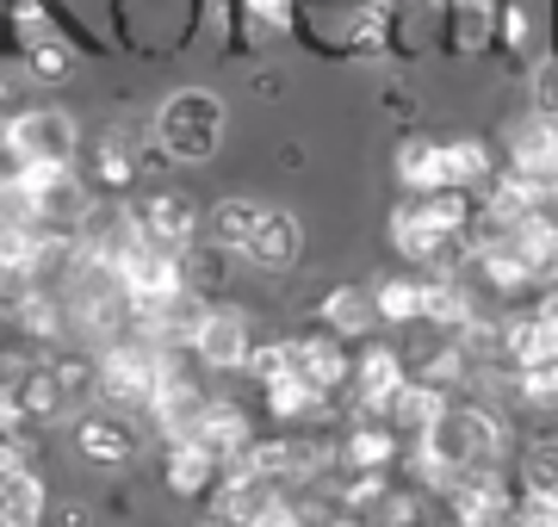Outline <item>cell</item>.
Instances as JSON below:
<instances>
[{
	"mask_svg": "<svg viewBox=\"0 0 558 527\" xmlns=\"http://www.w3.org/2000/svg\"><path fill=\"white\" fill-rule=\"evenodd\" d=\"M410 385V360H403L398 347H385V342H373L366 354L354 360V404L366 409V416H379L385 422V409L398 404V391Z\"/></svg>",
	"mask_w": 558,
	"mask_h": 527,
	"instance_id": "8",
	"label": "cell"
},
{
	"mask_svg": "<svg viewBox=\"0 0 558 527\" xmlns=\"http://www.w3.org/2000/svg\"><path fill=\"white\" fill-rule=\"evenodd\" d=\"M242 372H248V379H255L260 391L279 385V379H292V342H267V347H255Z\"/></svg>",
	"mask_w": 558,
	"mask_h": 527,
	"instance_id": "25",
	"label": "cell"
},
{
	"mask_svg": "<svg viewBox=\"0 0 558 527\" xmlns=\"http://www.w3.org/2000/svg\"><path fill=\"white\" fill-rule=\"evenodd\" d=\"M75 453L94 466H124L137 453V428L124 422V409H87L75 422Z\"/></svg>",
	"mask_w": 558,
	"mask_h": 527,
	"instance_id": "11",
	"label": "cell"
},
{
	"mask_svg": "<svg viewBox=\"0 0 558 527\" xmlns=\"http://www.w3.org/2000/svg\"><path fill=\"white\" fill-rule=\"evenodd\" d=\"M379 323H422V280H385L373 285Z\"/></svg>",
	"mask_w": 558,
	"mask_h": 527,
	"instance_id": "22",
	"label": "cell"
},
{
	"mask_svg": "<svg viewBox=\"0 0 558 527\" xmlns=\"http://www.w3.org/2000/svg\"><path fill=\"white\" fill-rule=\"evenodd\" d=\"M50 515H57V527H94V515H87L81 503H57Z\"/></svg>",
	"mask_w": 558,
	"mask_h": 527,
	"instance_id": "29",
	"label": "cell"
},
{
	"mask_svg": "<svg viewBox=\"0 0 558 527\" xmlns=\"http://www.w3.org/2000/svg\"><path fill=\"white\" fill-rule=\"evenodd\" d=\"M94 181H100L106 193H124V186L137 181V156H131V143H124L119 131H106L100 149H94Z\"/></svg>",
	"mask_w": 558,
	"mask_h": 527,
	"instance_id": "21",
	"label": "cell"
},
{
	"mask_svg": "<svg viewBox=\"0 0 558 527\" xmlns=\"http://www.w3.org/2000/svg\"><path fill=\"white\" fill-rule=\"evenodd\" d=\"M205 404H211V397H205V391L193 385L186 372H174V379L161 385V397L149 404V416H156V428H161V441H186V434L199 428Z\"/></svg>",
	"mask_w": 558,
	"mask_h": 527,
	"instance_id": "15",
	"label": "cell"
},
{
	"mask_svg": "<svg viewBox=\"0 0 558 527\" xmlns=\"http://www.w3.org/2000/svg\"><path fill=\"white\" fill-rule=\"evenodd\" d=\"M447 508H453V527H515V497L502 471H465L447 490Z\"/></svg>",
	"mask_w": 558,
	"mask_h": 527,
	"instance_id": "5",
	"label": "cell"
},
{
	"mask_svg": "<svg viewBox=\"0 0 558 527\" xmlns=\"http://www.w3.org/2000/svg\"><path fill=\"white\" fill-rule=\"evenodd\" d=\"M336 453H341V471H391L403 459V434L391 422H379V416H373V422L348 428Z\"/></svg>",
	"mask_w": 558,
	"mask_h": 527,
	"instance_id": "12",
	"label": "cell"
},
{
	"mask_svg": "<svg viewBox=\"0 0 558 527\" xmlns=\"http://www.w3.org/2000/svg\"><path fill=\"white\" fill-rule=\"evenodd\" d=\"M509 248H515V261L527 267V280L553 292V285H558V218H553V211L521 218L515 236H509Z\"/></svg>",
	"mask_w": 558,
	"mask_h": 527,
	"instance_id": "13",
	"label": "cell"
},
{
	"mask_svg": "<svg viewBox=\"0 0 558 527\" xmlns=\"http://www.w3.org/2000/svg\"><path fill=\"white\" fill-rule=\"evenodd\" d=\"M180 366H174V354L168 347H156V342H143V335H124V342H112L100 354V397L112 409H149L161 397V385L174 379Z\"/></svg>",
	"mask_w": 558,
	"mask_h": 527,
	"instance_id": "1",
	"label": "cell"
},
{
	"mask_svg": "<svg viewBox=\"0 0 558 527\" xmlns=\"http://www.w3.org/2000/svg\"><path fill=\"white\" fill-rule=\"evenodd\" d=\"M497 25H502L497 0H453V7H447V38H453V50H465V57H478L484 44L497 38Z\"/></svg>",
	"mask_w": 558,
	"mask_h": 527,
	"instance_id": "20",
	"label": "cell"
},
{
	"mask_svg": "<svg viewBox=\"0 0 558 527\" xmlns=\"http://www.w3.org/2000/svg\"><path fill=\"white\" fill-rule=\"evenodd\" d=\"M218 453L205 441H168V490L174 497H211V485H218Z\"/></svg>",
	"mask_w": 558,
	"mask_h": 527,
	"instance_id": "16",
	"label": "cell"
},
{
	"mask_svg": "<svg viewBox=\"0 0 558 527\" xmlns=\"http://www.w3.org/2000/svg\"><path fill=\"white\" fill-rule=\"evenodd\" d=\"M199 527H242V522H230V515H218V508H205Z\"/></svg>",
	"mask_w": 558,
	"mask_h": 527,
	"instance_id": "30",
	"label": "cell"
},
{
	"mask_svg": "<svg viewBox=\"0 0 558 527\" xmlns=\"http://www.w3.org/2000/svg\"><path fill=\"white\" fill-rule=\"evenodd\" d=\"M299 255H304L299 218H292L286 205H260V223H255V236L242 243V261L255 267V273H292Z\"/></svg>",
	"mask_w": 558,
	"mask_h": 527,
	"instance_id": "6",
	"label": "cell"
},
{
	"mask_svg": "<svg viewBox=\"0 0 558 527\" xmlns=\"http://www.w3.org/2000/svg\"><path fill=\"white\" fill-rule=\"evenodd\" d=\"M156 143L174 162H211L223 149V100L205 87H180L156 106Z\"/></svg>",
	"mask_w": 558,
	"mask_h": 527,
	"instance_id": "2",
	"label": "cell"
},
{
	"mask_svg": "<svg viewBox=\"0 0 558 527\" xmlns=\"http://www.w3.org/2000/svg\"><path fill=\"white\" fill-rule=\"evenodd\" d=\"M248 354H255V335H248V317L242 310H205L199 335H193V360L205 366V372H242L248 366Z\"/></svg>",
	"mask_w": 558,
	"mask_h": 527,
	"instance_id": "7",
	"label": "cell"
},
{
	"mask_svg": "<svg viewBox=\"0 0 558 527\" xmlns=\"http://www.w3.org/2000/svg\"><path fill=\"white\" fill-rule=\"evenodd\" d=\"M255 223H260L255 199H218L211 211H205V236L199 243H211L218 255H242V243L255 236Z\"/></svg>",
	"mask_w": 558,
	"mask_h": 527,
	"instance_id": "18",
	"label": "cell"
},
{
	"mask_svg": "<svg viewBox=\"0 0 558 527\" xmlns=\"http://www.w3.org/2000/svg\"><path fill=\"white\" fill-rule=\"evenodd\" d=\"M193 441H205L211 453H218V466H230V459H242V453L255 446V422H248V409H242V404L211 397L205 416H199V428H193Z\"/></svg>",
	"mask_w": 558,
	"mask_h": 527,
	"instance_id": "14",
	"label": "cell"
},
{
	"mask_svg": "<svg viewBox=\"0 0 558 527\" xmlns=\"http://www.w3.org/2000/svg\"><path fill=\"white\" fill-rule=\"evenodd\" d=\"M534 112L546 124H558V57L534 69Z\"/></svg>",
	"mask_w": 558,
	"mask_h": 527,
	"instance_id": "28",
	"label": "cell"
},
{
	"mask_svg": "<svg viewBox=\"0 0 558 527\" xmlns=\"http://www.w3.org/2000/svg\"><path fill=\"white\" fill-rule=\"evenodd\" d=\"M119 292H124V310L131 323H156L186 298V273H180V255H161V248L143 243L131 261L119 267Z\"/></svg>",
	"mask_w": 558,
	"mask_h": 527,
	"instance_id": "3",
	"label": "cell"
},
{
	"mask_svg": "<svg viewBox=\"0 0 558 527\" xmlns=\"http://www.w3.org/2000/svg\"><path fill=\"white\" fill-rule=\"evenodd\" d=\"M515 391H521V404L558 409V360L534 366V372H515Z\"/></svg>",
	"mask_w": 558,
	"mask_h": 527,
	"instance_id": "26",
	"label": "cell"
},
{
	"mask_svg": "<svg viewBox=\"0 0 558 527\" xmlns=\"http://www.w3.org/2000/svg\"><path fill=\"white\" fill-rule=\"evenodd\" d=\"M25 69H32L38 82H69V75H75V50L62 38H38V44H25Z\"/></svg>",
	"mask_w": 558,
	"mask_h": 527,
	"instance_id": "24",
	"label": "cell"
},
{
	"mask_svg": "<svg viewBox=\"0 0 558 527\" xmlns=\"http://www.w3.org/2000/svg\"><path fill=\"white\" fill-rule=\"evenodd\" d=\"M242 13L255 32H292L299 25V0H242Z\"/></svg>",
	"mask_w": 558,
	"mask_h": 527,
	"instance_id": "27",
	"label": "cell"
},
{
	"mask_svg": "<svg viewBox=\"0 0 558 527\" xmlns=\"http://www.w3.org/2000/svg\"><path fill=\"white\" fill-rule=\"evenodd\" d=\"M317 323H323V335H336V342H366V335L379 329V305H373V292L360 280H341V285L323 292Z\"/></svg>",
	"mask_w": 558,
	"mask_h": 527,
	"instance_id": "9",
	"label": "cell"
},
{
	"mask_svg": "<svg viewBox=\"0 0 558 527\" xmlns=\"http://www.w3.org/2000/svg\"><path fill=\"white\" fill-rule=\"evenodd\" d=\"M292 372H299L304 385H317L323 397H336V391L354 385V360H348V347L336 342V335H299L292 342Z\"/></svg>",
	"mask_w": 558,
	"mask_h": 527,
	"instance_id": "10",
	"label": "cell"
},
{
	"mask_svg": "<svg viewBox=\"0 0 558 527\" xmlns=\"http://www.w3.org/2000/svg\"><path fill=\"white\" fill-rule=\"evenodd\" d=\"M447 404H453L447 391H435V385H422V379H410V385L398 391V404L385 409V422L398 428L403 441H416V434H428V428L447 416Z\"/></svg>",
	"mask_w": 558,
	"mask_h": 527,
	"instance_id": "17",
	"label": "cell"
},
{
	"mask_svg": "<svg viewBox=\"0 0 558 527\" xmlns=\"http://www.w3.org/2000/svg\"><path fill=\"white\" fill-rule=\"evenodd\" d=\"M260 404H267V416H274V422L304 428V422H317L323 409H329V397H323L317 385H304L299 372H292V379H279V385L260 391Z\"/></svg>",
	"mask_w": 558,
	"mask_h": 527,
	"instance_id": "19",
	"label": "cell"
},
{
	"mask_svg": "<svg viewBox=\"0 0 558 527\" xmlns=\"http://www.w3.org/2000/svg\"><path fill=\"white\" fill-rule=\"evenodd\" d=\"M521 485H527V497H539V503H558V441L527 446V459H521Z\"/></svg>",
	"mask_w": 558,
	"mask_h": 527,
	"instance_id": "23",
	"label": "cell"
},
{
	"mask_svg": "<svg viewBox=\"0 0 558 527\" xmlns=\"http://www.w3.org/2000/svg\"><path fill=\"white\" fill-rule=\"evenodd\" d=\"M131 211H137L143 243L161 248V255H186V248H199V236H205V211L186 199V193H168V186L143 193Z\"/></svg>",
	"mask_w": 558,
	"mask_h": 527,
	"instance_id": "4",
	"label": "cell"
}]
</instances>
